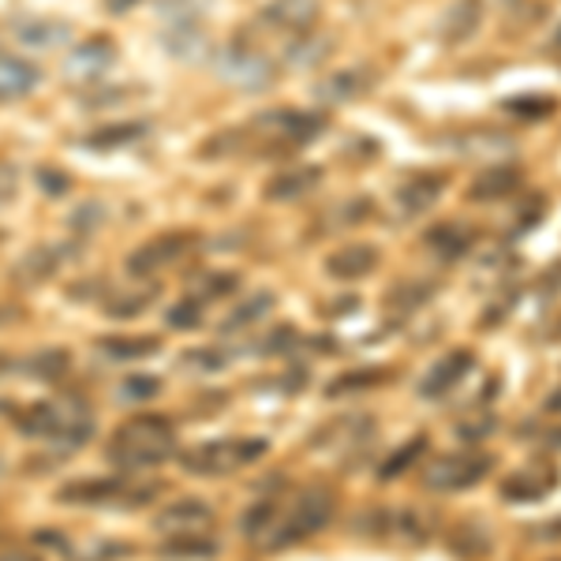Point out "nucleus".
Returning <instances> with one entry per match:
<instances>
[{"label":"nucleus","instance_id":"obj_6","mask_svg":"<svg viewBox=\"0 0 561 561\" xmlns=\"http://www.w3.org/2000/svg\"><path fill=\"white\" fill-rule=\"evenodd\" d=\"M214 71L221 83L237 87V90H248V94H262L277 83V60L270 53H262L259 45H251L248 38L240 42H229L214 53Z\"/></svg>","mask_w":561,"mask_h":561},{"label":"nucleus","instance_id":"obj_36","mask_svg":"<svg viewBox=\"0 0 561 561\" xmlns=\"http://www.w3.org/2000/svg\"><path fill=\"white\" fill-rule=\"evenodd\" d=\"M165 558H217V542L210 536H180V539H165L161 547Z\"/></svg>","mask_w":561,"mask_h":561},{"label":"nucleus","instance_id":"obj_26","mask_svg":"<svg viewBox=\"0 0 561 561\" xmlns=\"http://www.w3.org/2000/svg\"><path fill=\"white\" fill-rule=\"evenodd\" d=\"M274 293H255V296H248L243 304H237L232 307L229 314H225V322L217 325V333L221 337H229V333H243L248 325H255V322H262L266 319L270 311H274Z\"/></svg>","mask_w":561,"mask_h":561},{"label":"nucleus","instance_id":"obj_9","mask_svg":"<svg viewBox=\"0 0 561 561\" xmlns=\"http://www.w3.org/2000/svg\"><path fill=\"white\" fill-rule=\"evenodd\" d=\"M319 12H322L319 0H270L251 26H259V31L266 26V31L280 34L285 42H293V38H304V34L314 31Z\"/></svg>","mask_w":561,"mask_h":561},{"label":"nucleus","instance_id":"obj_39","mask_svg":"<svg viewBox=\"0 0 561 561\" xmlns=\"http://www.w3.org/2000/svg\"><path fill=\"white\" fill-rule=\"evenodd\" d=\"M34 180H38L42 195H49V198H60V195L71 192V176L65 173V169L38 165V169H34Z\"/></svg>","mask_w":561,"mask_h":561},{"label":"nucleus","instance_id":"obj_13","mask_svg":"<svg viewBox=\"0 0 561 561\" xmlns=\"http://www.w3.org/2000/svg\"><path fill=\"white\" fill-rule=\"evenodd\" d=\"M68 255L71 251L60 248V243H38V248L23 251V255L12 262L8 277H12V285H20V288H38L60 274V266H65Z\"/></svg>","mask_w":561,"mask_h":561},{"label":"nucleus","instance_id":"obj_45","mask_svg":"<svg viewBox=\"0 0 561 561\" xmlns=\"http://www.w3.org/2000/svg\"><path fill=\"white\" fill-rule=\"evenodd\" d=\"M0 561H42V554L34 547H8L0 550Z\"/></svg>","mask_w":561,"mask_h":561},{"label":"nucleus","instance_id":"obj_38","mask_svg":"<svg viewBox=\"0 0 561 561\" xmlns=\"http://www.w3.org/2000/svg\"><path fill=\"white\" fill-rule=\"evenodd\" d=\"M68 225H71V232H83V237H90V232L105 225V206L98 203V198H87V203L68 217Z\"/></svg>","mask_w":561,"mask_h":561},{"label":"nucleus","instance_id":"obj_15","mask_svg":"<svg viewBox=\"0 0 561 561\" xmlns=\"http://www.w3.org/2000/svg\"><path fill=\"white\" fill-rule=\"evenodd\" d=\"M558 486V468L550 460H531V465L517 468L513 476H505L502 483V497L505 502H542L550 491Z\"/></svg>","mask_w":561,"mask_h":561},{"label":"nucleus","instance_id":"obj_44","mask_svg":"<svg viewBox=\"0 0 561 561\" xmlns=\"http://www.w3.org/2000/svg\"><path fill=\"white\" fill-rule=\"evenodd\" d=\"M375 382H382V375H356V378H341V382H333L330 386V397H337V393H348V389H364V386H375Z\"/></svg>","mask_w":561,"mask_h":561},{"label":"nucleus","instance_id":"obj_33","mask_svg":"<svg viewBox=\"0 0 561 561\" xmlns=\"http://www.w3.org/2000/svg\"><path fill=\"white\" fill-rule=\"evenodd\" d=\"M210 0H158V15L165 26H184V23H203Z\"/></svg>","mask_w":561,"mask_h":561},{"label":"nucleus","instance_id":"obj_31","mask_svg":"<svg viewBox=\"0 0 561 561\" xmlns=\"http://www.w3.org/2000/svg\"><path fill=\"white\" fill-rule=\"evenodd\" d=\"M240 277L237 274H221V270H210V274H198L187 280V296H195L198 304H210V300H221V296L237 293Z\"/></svg>","mask_w":561,"mask_h":561},{"label":"nucleus","instance_id":"obj_18","mask_svg":"<svg viewBox=\"0 0 561 561\" xmlns=\"http://www.w3.org/2000/svg\"><path fill=\"white\" fill-rule=\"evenodd\" d=\"M158 296H161V285H153V280H131V285H121V288H113V293H105L102 314L105 319H135V314L147 311Z\"/></svg>","mask_w":561,"mask_h":561},{"label":"nucleus","instance_id":"obj_14","mask_svg":"<svg viewBox=\"0 0 561 561\" xmlns=\"http://www.w3.org/2000/svg\"><path fill=\"white\" fill-rule=\"evenodd\" d=\"M472 367H476L472 352H465V348L446 352V356H442L438 364H431L427 375L415 382V393H420L423 401H442V397H449L460 382H465Z\"/></svg>","mask_w":561,"mask_h":561},{"label":"nucleus","instance_id":"obj_29","mask_svg":"<svg viewBox=\"0 0 561 561\" xmlns=\"http://www.w3.org/2000/svg\"><path fill=\"white\" fill-rule=\"evenodd\" d=\"M147 139V124L131 121V124H108V128H98L79 139V147L87 150H121V147H131V142Z\"/></svg>","mask_w":561,"mask_h":561},{"label":"nucleus","instance_id":"obj_37","mask_svg":"<svg viewBox=\"0 0 561 561\" xmlns=\"http://www.w3.org/2000/svg\"><path fill=\"white\" fill-rule=\"evenodd\" d=\"M203 307L195 296H184L176 307H169L165 314V325H173V330H195V325H203Z\"/></svg>","mask_w":561,"mask_h":561},{"label":"nucleus","instance_id":"obj_46","mask_svg":"<svg viewBox=\"0 0 561 561\" xmlns=\"http://www.w3.org/2000/svg\"><path fill=\"white\" fill-rule=\"evenodd\" d=\"M135 4H139V0H105V8H108L113 15H128Z\"/></svg>","mask_w":561,"mask_h":561},{"label":"nucleus","instance_id":"obj_19","mask_svg":"<svg viewBox=\"0 0 561 561\" xmlns=\"http://www.w3.org/2000/svg\"><path fill=\"white\" fill-rule=\"evenodd\" d=\"M370 71L367 68H345V71H330L325 79L314 83V98L325 105H345V102H356L370 90Z\"/></svg>","mask_w":561,"mask_h":561},{"label":"nucleus","instance_id":"obj_8","mask_svg":"<svg viewBox=\"0 0 561 561\" xmlns=\"http://www.w3.org/2000/svg\"><path fill=\"white\" fill-rule=\"evenodd\" d=\"M161 486H131L124 479H79V483H65L57 491V502L65 505H124V510H135V505H147Z\"/></svg>","mask_w":561,"mask_h":561},{"label":"nucleus","instance_id":"obj_10","mask_svg":"<svg viewBox=\"0 0 561 561\" xmlns=\"http://www.w3.org/2000/svg\"><path fill=\"white\" fill-rule=\"evenodd\" d=\"M195 237L192 232H165V237L142 243V248H135L128 255V274L135 280H150L153 274H161V270L176 266L180 259L187 255V251L195 248Z\"/></svg>","mask_w":561,"mask_h":561},{"label":"nucleus","instance_id":"obj_1","mask_svg":"<svg viewBox=\"0 0 561 561\" xmlns=\"http://www.w3.org/2000/svg\"><path fill=\"white\" fill-rule=\"evenodd\" d=\"M333 513H337V494L330 486H304L293 497H262L255 510L243 513V536L266 554H277L319 536Z\"/></svg>","mask_w":561,"mask_h":561},{"label":"nucleus","instance_id":"obj_12","mask_svg":"<svg viewBox=\"0 0 561 561\" xmlns=\"http://www.w3.org/2000/svg\"><path fill=\"white\" fill-rule=\"evenodd\" d=\"M153 528L169 539L180 536H210L214 531V510L198 497H180V502L165 505V510L153 517Z\"/></svg>","mask_w":561,"mask_h":561},{"label":"nucleus","instance_id":"obj_27","mask_svg":"<svg viewBox=\"0 0 561 561\" xmlns=\"http://www.w3.org/2000/svg\"><path fill=\"white\" fill-rule=\"evenodd\" d=\"M431 251L438 259H446V262H454V259H465L468 251H472V243H476V232L472 229H465L460 221H446V225H438V229H431Z\"/></svg>","mask_w":561,"mask_h":561},{"label":"nucleus","instance_id":"obj_48","mask_svg":"<svg viewBox=\"0 0 561 561\" xmlns=\"http://www.w3.org/2000/svg\"><path fill=\"white\" fill-rule=\"evenodd\" d=\"M558 45H561V31H558Z\"/></svg>","mask_w":561,"mask_h":561},{"label":"nucleus","instance_id":"obj_11","mask_svg":"<svg viewBox=\"0 0 561 561\" xmlns=\"http://www.w3.org/2000/svg\"><path fill=\"white\" fill-rule=\"evenodd\" d=\"M113 68H116V45L108 42V38H87V42H79L76 49H71L68 57H65V65H60L65 79H68V83H76V87L102 83V79Z\"/></svg>","mask_w":561,"mask_h":561},{"label":"nucleus","instance_id":"obj_3","mask_svg":"<svg viewBox=\"0 0 561 561\" xmlns=\"http://www.w3.org/2000/svg\"><path fill=\"white\" fill-rule=\"evenodd\" d=\"M325 128V116L300 113V108H270V113L255 116L248 128L225 131L229 150H262V153H293L319 139Z\"/></svg>","mask_w":561,"mask_h":561},{"label":"nucleus","instance_id":"obj_42","mask_svg":"<svg viewBox=\"0 0 561 561\" xmlns=\"http://www.w3.org/2000/svg\"><path fill=\"white\" fill-rule=\"evenodd\" d=\"M296 337H300V333H296L293 325H277V330L266 337V345H259V352H266V356H274V352H288V348H296Z\"/></svg>","mask_w":561,"mask_h":561},{"label":"nucleus","instance_id":"obj_41","mask_svg":"<svg viewBox=\"0 0 561 561\" xmlns=\"http://www.w3.org/2000/svg\"><path fill=\"white\" fill-rule=\"evenodd\" d=\"M505 113H513V116H547V113H554V102H550V98H510V102H505Z\"/></svg>","mask_w":561,"mask_h":561},{"label":"nucleus","instance_id":"obj_40","mask_svg":"<svg viewBox=\"0 0 561 561\" xmlns=\"http://www.w3.org/2000/svg\"><path fill=\"white\" fill-rule=\"evenodd\" d=\"M423 449H427V438H415V442H409V446H404V449H397V454L389 457V465H382V476H386V479L401 476L404 468H409L412 460L423 454Z\"/></svg>","mask_w":561,"mask_h":561},{"label":"nucleus","instance_id":"obj_22","mask_svg":"<svg viewBox=\"0 0 561 561\" xmlns=\"http://www.w3.org/2000/svg\"><path fill=\"white\" fill-rule=\"evenodd\" d=\"M42 83V71L23 57L0 53V102H15V98L34 94Z\"/></svg>","mask_w":561,"mask_h":561},{"label":"nucleus","instance_id":"obj_23","mask_svg":"<svg viewBox=\"0 0 561 561\" xmlns=\"http://www.w3.org/2000/svg\"><path fill=\"white\" fill-rule=\"evenodd\" d=\"M520 180L524 176H520L517 165H491V169H483V173L472 180V187H468V198H476V203H497V198L517 192Z\"/></svg>","mask_w":561,"mask_h":561},{"label":"nucleus","instance_id":"obj_20","mask_svg":"<svg viewBox=\"0 0 561 561\" xmlns=\"http://www.w3.org/2000/svg\"><path fill=\"white\" fill-rule=\"evenodd\" d=\"M375 266H378V248H370V243H348V248H337L325 255V274L333 280H359L375 274Z\"/></svg>","mask_w":561,"mask_h":561},{"label":"nucleus","instance_id":"obj_24","mask_svg":"<svg viewBox=\"0 0 561 561\" xmlns=\"http://www.w3.org/2000/svg\"><path fill=\"white\" fill-rule=\"evenodd\" d=\"M161 45H165V53H173L176 60H187V65H198V60L210 53V45H206V31L198 23L165 26V34H161Z\"/></svg>","mask_w":561,"mask_h":561},{"label":"nucleus","instance_id":"obj_25","mask_svg":"<svg viewBox=\"0 0 561 561\" xmlns=\"http://www.w3.org/2000/svg\"><path fill=\"white\" fill-rule=\"evenodd\" d=\"M479 20H483V4H479V0H457V4L442 15L438 34L446 38V45H460L479 31Z\"/></svg>","mask_w":561,"mask_h":561},{"label":"nucleus","instance_id":"obj_16","mask_svg":"<svg viewBox=\"0 0 561 561\" xmlns=\"http://www.w3.org/2000/svg\"><path fill=\"white\" fill-rule=\"evenodd\" d=\"M8 31L26 49H57V45L71 42V23L49 20V15H12Z\"/></svg>","mask_w":561,"mask_h":561},{"label":"nucleus","instance_id":"obj_4","mask_svg":"<svg viewBox=\"0 0 561 561\" xmlns=\"http://www.w3.org/2000/svg\"><path fill=\"white\" fill-rule=\"evenodd\" d=\"M15 427H20L23 438H42L49 446L76 449L94 434V412L79 397H53V401H38L23 409Z\"/></svg>","mask_w":561,"mask_h":561},{"label":"nucleus","instance_id":"obj_28","mask_svg":"<svg viewBox=\"0 0 561 561\" xmlns=\"http://www.w3.org/2000/svg\"><path fill=\"white\" fill-rule=\"evenodd\" d=\"M20 370L26 378H34V382H60L71 370V356L65 348H42V352H31L20 364Z\"/></svg>","mask_w":561,"mask_h":561},{"label":"nucleus","instance_id":"obj_35","mask_svg":"<svg viewBox=\"0 0 561 561\" xmlns=\"http://www.w3.org/2000/svg\"><path fill=\"white\" fill-rule=\"evenodd\" d=\"M158 393H161V382L153 375H128L116 386V404H142V401H153Z\"/></svg>","mask_w":561,"mask_h":561},{"label":"nucleus","instance_id":"obj_30","mask_svg":"<svg viewBox=\"0 0 561 561\" xmlns=\"http://www.w3.org/2000/svg\"><path fill=\"white\" fill-rule=\"evenodd\" d=\"M98 348L108 359H121V364H135V359L158 356L161 341L158 337H98Z\"/></svg>","mask_w":561,"mask_h":561},{"label":"nucleus","instance_id":"obj_47","mask_svg":"<svg viewBox=\"0 0 561 561\" xmlns=\"http://www.w3.org/2000/svg\"><path fill=\"white\" fill-rule=\"evenodd\" d=\"M12 319H15V314H12V307H0V325H8Z\"/></svg>","mask_w":561,"mask_h":561},{"label":"nucleus","instance_id":"obj_32","mask_svg":"<svg viewBox=\"0 0 561 561\" xmlns=\"http://www.w3.org/2000/svg\"><path fill=\"white\" fill-rule=\"evenodd\" d=\"M431 296H434V285H423V280H397V285L389 288L386 304L393 307L397 314H409V311H420Z\"/></svg>","mask_w":561,"mask_h":561},{"label":"nucleus","instance_id":"obj_2","mask_svg":"<svg viewBox=\"0 0 561 561\" xmlns=\"http://www.w3.org/2000/svg\"><path fill=\"white\" fill-rule=\"evenodd\" d=\"M105 457L121 472H147V468H161L165 460L176 457V427L165 415H135V420L121 423L105 446Z\"/></svg>","mask_w":561,"mask_h":561},{"label":"nucleus","instance_id":"obj_5","mask_svg":"<svg viewBox=\"0 0 561 561\" xmlns=\"http://www.w3.org/2000/svg\"><path fill=\"white\" fill-rule=\"evenodd\" d=\"M270 454L266 438H217V442H203V446L180 454V468L187 476H203V479H221L232 476L240 468L255 465Z\"/></svg>","mask_w":561,"mask_h":561},{"label":"nucleus","instance_id":"obj_43","mask_svg":"<svg viewBox=\"0 0 561 561\" xmlns=\"http://www.w3.org/2000/svg\"><path fill=\"white\" fill-rule=\"evenodd\" d=\"M15 187H20V173H15V165L0 161V206L12 203V198H15Z\"/></svg>","mask_w":561,"mask_h":561},{"label":"nucleus","instance_id":"obj_17","mask_svg":"<svg viewBox=\"0 0 561 561\" xmlns=\"http://www.w3.org/2000/svg\"><path fill=\"white\" fill-rule=\"evenodd\" d=\"M446 173H412L397 187V214L401 217H420L427 214L434 203L442 198V187H446Z\"/></svg>","mask_w":561,"mask_h":561},{"label":"nucleus","instance_id":"obj_34","mask_svg":"<svg viewBox=\"0 0 561 561\" xmlns=\"http://www.w3.org/2000/svg\"><path fill=\"white\" fill-rule=\"evenodd\" d=\"M229 352L225 348H192L180 356V367L187 370V375H217V370L229 367Z\"/></svg>","mask_w":561,"mask_h":561},{"label":"nucleus","instance_id":"obj_21","mask_svg":"<svg viewBox=\"0 0 561 561\" xmlns=\"http://www.w3.org/2000/svg\"><path fill=\"white\" fill-rule=\"evenodd\" d=\"M322 184V169L314 165H293L280 169L277 176L266 180V198L270 203H293V198H304L307 192Z\"/></svg>","mask_w":561,"mask_h":561},{"label":"nucleus","instance_id":"obj_7","mask_svg":"<svg viewBox=\"0 0 561 561\" xmlns=\"http://www.w3.org/2000/svg\"><path fill=\"white\" fill-rule=\"evenodd\" d=\"M491 476V457L486 454H442V457H431L420 472V483L423 491L431 494H457V491H468V486L483 483Z\"/></svg>","mask_w":561,"mask_h":561}]
</instances>
